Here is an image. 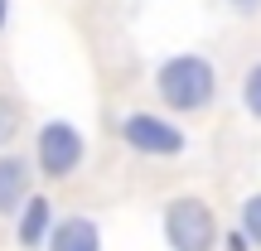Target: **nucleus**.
<instances>
[{"label": "nucleus", "mask_w": 261, "mask_h": 251, "mask_svg": "<svg viewBox=\"0 0 261 251\" xmlns=\"http://www.w3.org/2000/svg\"><path fill=\"white\" fill-rule=\"evenodd\" d=\"M155 92H160V102H165L169 111H179V116L208 111L213 97H218V68H213V58H203V53H169V58H160Z\"/></svg>", "instance_id": "f257e3e1"}, {"label": "nucleus", "mask_w": 261, "mask_h": 251, "mask_svg": "<svg viewBox=\"0 0 261 251\" xmlns=\"http://www.w3.org/2000/svg\"><path fill=\"white\" fill-rule=\"evenodd\" d=\"M160 227H165L169 251H218V242H223L213 208H208L203 198H194V193L169 198V203H165V217H160Z\"/></svg>", "instance_id": "f03ea898"}, {"label": "nucleus", "mask_w": 261, "mask_h": 251, "mask_svg": "<svg viewBox=\"0 0 261 251\" xmlns=\"http://www.w3.org/2000/svg\"><path fill=\"white\" fill-rule=\"evenodd\" d=\"M87 159V135L73 121H44L34 130V164L44 179H73Z\"/></svg>", "instance_id": "7ed1b4c3"}, {"label": "nucleus", "mask_w": 261, "mask_h": 251, "mask_svg": "<svg viewBox=\"0 0 261 251\" xmlns=\"http://www.w3.org/2000/svg\"><path fill=\"white\" fill-rule=\"evenodd\" d=\"M121 140H126V150H136L145 159H179L189 150V135L169 116H155V111H126L121 116Z\"/></svg>", "instance_id": "20e7f679"}, {"label": "nucleus", "mask_w": 261, "mask_h": 251, "mask_svg": "<svg viewBox=\"0 0 261 251\" xmlns=\"http://www.w3.org/2000/svg\"><path fill=\"white\" fill-rule=\"evenodd\" d=\"M34 174H29V159L24 155H0V217H10V213H19V208L29 203V193H34Z\"/></svg>", "instance_id": "39448f33"}, {"label": "nucleus", "mask_w": 261, "mask_h": 251, "mask_svg": "<svg viewBox=\"0 0 261 251\" xmlns=\"http://www.w3.org/2000/svg\"><path fill=\"white\" fill-rule=\"evenodd\" d=\"M48 232H54V203L44 193H29V203L15 213V242L24 251H39L48 242Z\"/></svg>", "instance_id": "423d86ee"}, {"label": "nucleus", "mask_w": 261, "mask_h": 251, "mask_svg": "<svg viewBox=\"0 0 261 251\" xmlns=\"http://www.w3.org/2000/svg\"><path fill=\"white\" fill-rule=\"evenodd\" d=\"M48 251H102V227H97V217L87 213H73L63 217V222H54V232H48Z\"/></svg>", "instance_id": "0eeeda50"}, {"label": "nucleus", "mask_w": 261, "mask_h": 251, "mask_svg": "<svg viewBox=\"0 0 261 251\" xmlns=\"http://www.w3.org/2000/svg\"><path fill=\"white\" fill-rule=\"evenodd\" d=\"M19 130H24V106H19V97L0 92V155L15 145V135H19Z\"/></svg>", "instance_id": "6e6552de"}, {"label": "nucleus", "mask_w": 261, "mask_h": 251, "mask_svg": "<svg viewBox=\"0 0 261 251\" xmlns=\"http://www.w3.org/2000/svg\"><path fill=\"white\" fill-rule=\"evenodd\" d=\"M237 232L247 237V246L261 251V193H247L242 198V213H237Z\"/></svg>", "instance_id": "1a4fd4ad"}, {"label": "nucleus", "mask_w": 261, "mask_h": 251, "mask_svg": "<svg viewBox=\"0 0 261 251\" xmlns=\"http://www.w3.org/2000/svg\"><path fill=\"white\" fill-rule=\"evenodd\" d=\"M242 106L252 121H261V58L247 63V73H242Z\"/></svg>", "instance_id": "9d476101"}, {"label": "nucleus", "mask_w": 261, "mask_h": 251, "mask_svg": "<svg viewBox=\"0 0 261 251\" xmlns=\"http://www.w3.org/2000/svg\"><path fill=\"white\" fill-rule=\"evenodd\" d=\"M227 5H232L237 15H247V19H252V15H261V0H227Z\"/></svg>", "instance_id": "9b49d317"}, {"label": "nucleus", "mask_w": 261, "mask_h": 251, "mask_svg": "<svg viewBox=\"0 0 261 251\" xmlns=\"http://www.w3.org/2000/svg\"><path fill=\"white\" fill-rule=\"evenodd\" d=\"M227 251H252V246H247L242 232H227Z\"/></svg>", "instance_id": "f8f14e48"}, {"label": "nucleus", "mask_w": 261, "mask_h": 251, "mask_svg": "<svg viewBox=\"0 0 261 251\" xmlns=\"http://www.w3.org/2000/svg\"><path fill=\"white\" fill-rule=\"evenodd\" d=\"M5 19H10V0H0V29H5Z\"/></svg>", "instance_id": "ddd939ff"}]
</instances>
